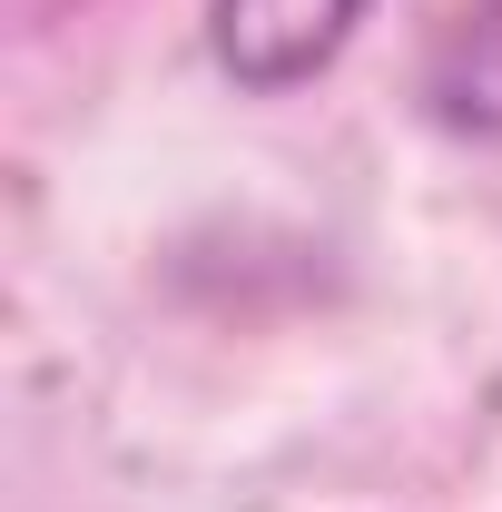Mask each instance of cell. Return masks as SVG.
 <instances>
[{"instance_id": "cell-2", "label": "cell", "mask_w": 502, "mask_h": 512, "mask_svg": "<svg viewBox=\"0 0 502 512\" xmlns=\"http://www.w3.org/2000/svg\"><path fill=\"white\" fill-rule=\"evenodd\" d=\"M424 109L463 138H502V0H463L424 50Z\"/></svg>"}, {"instance_id": "cell-1", "label": "cell", "mask_w": 502, "mask_h": 512, "mask_svg": "<svg viewBox=\"0 0 502 512\" xmlns=\"http://www.w3.org/2000/svg\"><path fill=\"white\" fill-rule=\"evenodd\" d=\"M375 0H217L207 10V50L237 89H296L355 40Z\"/></svg>"}]
</instances>
